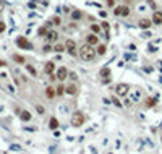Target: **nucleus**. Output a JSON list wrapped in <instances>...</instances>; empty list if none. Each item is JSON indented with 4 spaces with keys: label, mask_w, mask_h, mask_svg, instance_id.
<instances>
[{
    "label": "nucleus",
    "mask_w": 162,
    "mask_h": 154,
    "mask_svg": "<svg viewBox=\"0 0 162 154\" xmlns=\"http://www.w3.org/2000/svg\"><path fill=\"white\" fill-rule=\"evenodd\" d=\"M96 49L93 47V45H89V44H84V45H81L80 50H78V55L81 57V60H84V62H91L94 60V57H96Z\"/></svg>",
    "instance_id": "f257e3e1"
},
{
    "label": "nucleus",
    "mask_w": 162,
    "mask_h": 154,
    "mask_svg": "<svg viewBox=\"0 0 162 154\" xmlns=\"http://www.w3.org/2000/svg\"><path fill=\"white\" fill-rule=\"evenodd\" d=\"M84 113L81 112V110H76V112H73L71 118H70V122H71L73 126H81L83 123H84Z\"/></svg>",
    "instance_id": "f03ea898"
},
{
    "label": "nucleus",
    "mask_w": 162,
    "mask_h": 154,
    "mask_svg": "<svg viewBox=\"0 0 162 154\" xmlns=\"http://www.w3.org/2000/svg\"><path fill=\"white\" fill-rule=\"evenodd\" d=\"M128 91H130V85H126V83H118V85L115 86V93H117V96H120V97L126 96Z\"/></svg>",
    "instance_id": "7ed1b4c3"
},
{
    "label": "nucleus",
    "mask_w": 162,
    "mask_h": 154,
    "mask_svg": "<svg viewBox=\"0 0 162 154\" xmlns=\"http://www.w3.org/2000/svg\"><path fill=\"white\" fill-rule=\"evenodd\" d=\"M113 13H115L117 16H123V18H125V16H128L131 12H130V7H128V5H118V7H115Z\"/></svg>",
    "instance_id": "20e7f679"
},
{
    "label": "nucleus",
    "mask_w": 162,
    "mask_h": 154,
    "mask_svg": "<svg viewBox=\"0 0 162 154\" xmlns=\"http://www.w3.org/2000/svg\"><path fill=\"white\" fill-rule=\"evenodd\" d=\"M16 45H18L20 49H24V50H26V49H28V50H29V49H32V44L23 36H20L18 39H16Z\"/></svg>",
    "instance_id": "39448f33"
},
{
    "label": "nucleus",
    "mask_w": 162,
    "mask_h": 154,
    "mask_svg": "<svg viewBox=\"0 0 162 154\" xmlns=\"http://www.w3.org/2000/svg\"><path fill=\"white\" fill-rule=\"evenodd\" d=\"M68 75H70V72H68V68L67 67H60V68L57 70V80L58 81H65L67 78H68Z\"/></svg>",
    "instance_id": "423d86ee"
},
{
    "label": "nucleus",
    "mask_w": 162,
    "mask_h": 154,
    "mask_svg": "<svg viewBox=\"0 0 162 154\" xmlns=\"http://www.w3.org/2000/svg\"><path fill=\"white\" fill-rule=\"evenodd\" d=\"M65 47H67V52L70 54V55H76V44H75V41L73 39H68L67 42H65Z\"/></svg>",
    "instance_id": "0eeeda50"
},
{
    "label": "nucleus",
    "mask_w": 162,
    "mask_h": 154,
    "mask_svg": "<svg viewBox=\"0 0 162 154\" xmlns=\"http://www.w3.org/2000/svg\"><path fill=\"white\" fill-rule=\"evenodd\" d=\"M86 44H89V45H97L99 44V36L97 34H94V32H89L88 36H86Z\"/></svg>",
    "instance_id": "6e6552de"
},
{
    "label": "nucleus",
    "mask_w": 162,
    "mask_h": 154,
    "mask_svg": "<svg viewBox=\"0 0 162 154\" xmlns=\"http://www.w3.org/2000/svg\"><path fill=\"white\" fill-rule=\"evenodd\" d=\"M138 26L141 29H149L151 26H152V20H149V18H141V20L138 21Z\"/></svg>",
    "instance_id": "1a4fd4ad"
},
{
    "label": "nucleus",
    "mask_w": 162,
    "mask_h": 154,
    "mask_svg": "<svg viewBox=\"0 0 162 154\" xmlns=\"http://www.w3.org/2000/svg\"><path fill=\"white\" fill-rule=\"evenodd\" d=\"M45 37H47V42H57V39H58V32L54 31V29H50V31L45 34Z\"/></svg>",
    "instance_id": "9d476101"
},
{
    "label": "nucleus",
    "mask_w": 162,
    "mask_h": 154,
    "mask_svg": "<svg viewBox=\"0 0 162 154\" xmlns=\"http://www.w3.org/2000/svg\"><path fill=\"white\" fill-rule=\"evenodd\" d=\"M65 93L68 94V96H76L78 94V86L76 85H68L65 88Z\"/></svg>",
    "instance_id": "9b49d317"
},
{
    "label": "nucleus",
    "mask_w": 162,
    "mask_h": 154,
    "mask_svg": "<svg viewBox=\"0 0 162 154\" xmlns=\"http://www.w3.org/2000/svg\"><path fill=\"white\" fill-rule=\"evenodd\" d=\"M44 72L47 73V75H54V72H55V63H54V62H47L44 67Z\"/></svg>",
    "instance_id": "f8f14e48"
},
{
    "label": "nucleus",
    "mask_w": 162,
    "mask_h": 154,
    "mask_svg": "<svg viewBox=\"0 0 162 154\" xmlns=\"http://www.w3.org/2000/svg\"><path fill=\"white\" fill-rule=\"evenodd\" d=\"M152 23L157 24V26H159V24H162V12H156V13H154V15H152Z\"/></svg>",
    "instance_id": "ddd939ff"
},
{
    "label": "nucleus",
    "mask_w": 162,
    "mask_h": 154,
    "mask_svg": "<svg viewBox=\"0 0 162 154\" xmlns=\"http://www.w3.org/2000/svg\"><path fill=\"white\" fill-rule=\"evenodd\" d=\"M63 50H67V47H65V44H60V42H55L54 44V52H58L62 54Z\"/></svg>",
    "instance_id": "4468645a"
},
{
    "label": "nucleus",
    "mask_w": 162,
    "mask_h": 154,
    "mask_svg": "<svg viewBox=\"0 0 162 154\" xmlns=\"http://www.w3.org/2000/svg\"><path fill=\"white\" fill-rule=\"evenodd\" d=\"M156 102H157V99H156V97H148V99L144 101V105H146V107H154V105H156Z\"/></svg>",
    "instance_id": "2eb2a0df"
},
{
    "label": "nucleus",
    "mask_w": 162,
    "mask_h": 154,
    "mask_svg": "<svg viewBox=\"0 0 162 154\" xmlns=\"http://www.w3.org/2000/svg\"><path fill=\"white\" fill-rule=\"evenodd\" d=\"M89 28H91V32H94V34H99V32H101V29H102V26H101V24L93 23L91 26H89Z\"/></svg>",
    "instance_id": "dca6fc26"
},
{
    "label": "nucleus",
    "mask_w": 162,
    "mask_h": 154,
    "mask_svg": "<svg viewBox=\"0 0 162 154\" xmlns=\"http://www.w3.org/2000/svg\"><path fill=\"white\" fill-rule=\"evenodd\" d=\"M20 117H21V120L29 122V120H31V112H28V110H23V112L20 113Z\"/></svg>",
    "instance_id": "f3484780"
},
{
    "label": "nucleus",
    "mask_w": 162,
    "mask_h": 154,
    "mask_svg": "<svg viewBox=\"0 0 162 154\" xmlns=\"http://www.w3.org/2000/svg\"><path fill=\"white\" fill-rule=\"evenodd\" d=\"M49 126H50V130H57L58 128V120H57L55 117H52L50 122H49Z\"/></svg>",
    "instance_id": "a211bd4d"
},
{
    "label": "nucleus",
    "mask_w": 162,
    "mask_h": 154,
    "mask_svg": "<svg viewBox=\"0 0 162 154\" xmlns=\"http://www.w3.org/2000/svg\"><path fill=\"white\" fill-rule=\"evenodd\" d=\"M55 89H54V88H47V89H45V96H47L49 97V99H54V97H55Z\"/></svg>",
    "instance_id": "6ab92c4d"
},
{
    "label": "nucleus",
    "mask_w": 162,
    "mask_h": 154,
    "mask_svg": "<svg viewBox=\"0 0 162 154\" xmlns=\"http://www.w3.org/2000/svg\"><path fill=\"white\" fill-rule=\"evenodd\" d=\"M71 18L73 20H81V18H83V12H81V10H75V12L71 13Z\"/></svg>",
    "instance_id": "aec40b11"
},
{
    "label": "nucleus",
    "mask_w": 162,
    "mask_h": 154,
    "mask_svg": "<svg viewBox=\"0 0 162 154\" xmlns=\"http://www.w3.org/2000/svg\"><path fill=\"white\" fill-rule=\"evenodd\" d=\"M55 93H57V96H63V94H65V86L58 85V88L55 89Z\"/></svg>",
    "instance_id": "412c9836"
},
{
    "label": "nucleus",
    "mask_w": 162,
    "mask_h": 154,
    "mask_svg": "<svg viewBox=\"0 0 162 154\" xmlns=\"http://www.w3.org/2000/svg\"><path fill=\"white\" fill-rule=\"evenodd\" d=\"M105 50H107V47H105L104 44H101L99 47H97V50H96V52L99 54V55H104V54H105Z\"/></svg>",
    "instance_id": "4be33fe9"
},
{
    "label": "nucleus",
    "mask_w": 162,
    "mask_h": 154,
    "mask_svg": "<svg viewBox=\"0 0 162 154\" xmlns=\"http://www.w3.org/2000/svg\"><path fill=\"white\" fill-rule=\"evenodd\" d=\"M109 75H110V70L107 68V67H104V68L101 70V76H102V78H107Z\"/></svg>",
    "instance_id": "5701e85b"
},
{
    "label": "nucleus",
    "mask_w": 162,
    "mask_h": 154,
    "mask_svg": "<svg viewBox=\"0 0 162 154\" xmlns=\"http://www.w3.org/2000/svg\"><path fill=\"white\" fill-rule=\"evenodd\" d=\"M26 70H28V72L31 73L32 76H36V68H34L32 65H26Z\"/></svg>",
    "instance_id": "b1692460"
},
{
    "label": "nucleus",
    "mask_w": 162,
    "mask_h": 154,
    "mask_svg": "<svg viewBox=\"0 0 162 154\" xmlns=\"http://www.w3.org/2000/svg\"><path fill=\"white\" fill-rule=\"evenodd\" d=\"M47 26H42V28H39V31H37V34L39 36H44V34H47Z\"/></svg>",
    "instance_id": "393cba45"
},
{
    "label": "nucleus",
    "mask_w": 162,
    "mask_h": 154,
    "mask_svg": "<svg viewBox=\"0 0 162 154\" xmlns=\"http://www.w3.org/2000/svg\"><path fill=\"white\" fill-rule=\"evenodd\" d=\"M13 60L18 62V63H24V58L21 55H13Z\"/></svg>",
    "instance_id": "a878e982"
},
{
    "label": "nucleus",
    "mask_w": 162,
    "mask_h": 154,
    "mask_svg": "<svg viewBox=\"0 0 162 154\" xmlns=\"http://www.w3.org/2000/svg\"><path fill=\"white\" fill-rule=\"evenodd\" d=\"M112 102H113V104H115V105H117V107H122V102L118 101V99H117V97H115V96L112 97Z\"/></svg>",
    "instance_id": "bb28decb"
},
{
    "label": "nucleus",
    "mask_w": 162,
    "mask_h": 154,
    "mask_svg": "<svg viewBox=\"0 0 162 154\" xmlns=\"http://www.w3.org/2000/svg\"><path fill=\"white\" fill-rule=\"evenodd\" d=\"M52 23H54V24H57V26H58V24H60L62 21H60V18H58V16H54V18H52Z\"/></svg>",
    "instance_id": "cd10ccee"
},
{
    "label": "nucleus",
    "mask_w": 162,
    "mask_h": 154,
    "mask_svg": "<svg viewBox=\"0 0 162 154\" xmlns=\"http://www.w3.org/2000/svg\"><path fill=\"white\" fill-rule=\"evenodd\" d=\"M50 50H54L52 45H44V52H50Z\"/></svg>",
    "instance_id": "c85d7f7f"
},
{
    "label": "nucleus",
    "mask_w": 162,
    "mask_h": 154,
    "mask_svg": "<svg viewBox=\"0 0 162 154\" xmlns=\"http://www.w3.org/2000/svg\"><path fill=\"white\" fill-rule=\"evenodd\" d=\"M107 7H115V0H107Z\"/></svg>",
    "instance_id": "c756f323"
},
{
    "label": "nucleus",
    "mask_w": 162,
    "mask_h": 154,
    "mask_svg": "<svg viewBox=\"0 0 162 154\" xmlns=\"http://www.w3.org/2000/svg\"><path fill=\"white\" fill-rule=\"evenodd\" d=\"M3 8H5V2L3 0H0V13L3 12Z\"/></svg>",
    "instance_id": "7c9ffc66"
},
{
    "label": "nucleus",
    "mask_w": 162,
    "mask_h": 154,
    "mask_svg": "<svg viewBox=\"0 0 162 154\" xmlns=\"http://www.w3.org/2000/svg\"><path fill=\"white\" fill-rule=\"evenodd\" d=\"M5 31V23L3 21H0V32H3Z\"/></svg>",
    "instance_id": "2f4dec72"
},
{
    "label": "nucleus",
    "mask_w": 162,
    "mask_h": 154,
    "mask_svg": "<svg viewBox=\"0 0 162 154\" xmlns=\"http://www.w3.org/2000/svg\"><path fill=\"white\" fill-rule=\"evenodd\" d=\"M68 76H70V78H71V80H73V81H76V80H78V78H76V75H75V73H70Z\"/></svg>",
    "instance_id": "473e14b6"
},
{
    "label": "nucleus",
    "mask_w": 162,
    "mask_h": 154,
    "mask_svg": "<svg viewBox=\"0 0 162 154\" xmlns=\"http://www.w3.org/2000/svg\"><path fill=\"white\" fill-rule=\"evenodd\" d=\"M36 109H37V112H39V113H44V107H41V105H37Z\"/></svg>",
    "instance_id": "72a5a7b5"
},
{
    "label": "nucleus",
    "mask_w": 162,
    "mask_h": 154,
    "mask_svg": "<svg viewBox=\"0 0 162 154\" xmlns=\"http://www.w3.org/2000/svg\"><path fill=\"white\" fill-rule=\"evenodd\" d=\"M101 26H102V28H104V29H109V23H102Z\"/></svg>",
    "instance_id": "f704fd0d"
},
{
    "label": "nucleus",
    "mask_w": 162,
    "mask_h": 154,
    "mask_svg": "<svg viewBox=\"0 0 162 154\" xmlns=\"http://www.w3.org/2000/svg\"><path fill=\"white\" fill-rule=\"evenodd\" d=\"M5 65H7V63H5L3 60H0V67H5Z\"/></svg>",
    "instance_id": "c9c22d12"
}]
</instances>
